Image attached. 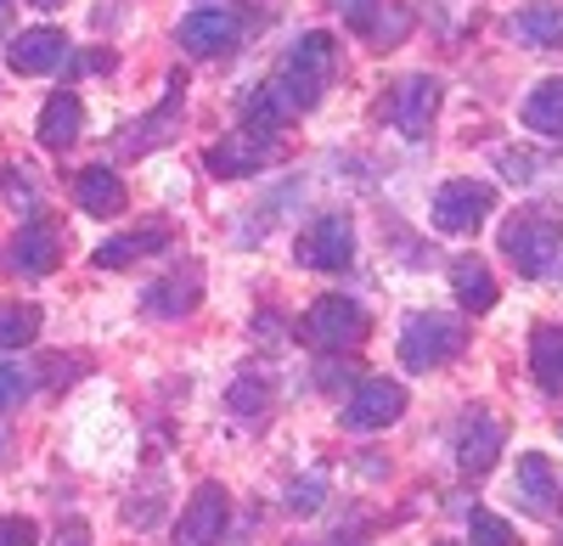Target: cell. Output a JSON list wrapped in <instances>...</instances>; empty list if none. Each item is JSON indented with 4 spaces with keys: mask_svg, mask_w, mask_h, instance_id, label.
Listing matches in <instances>:
<instances>
[{
    "mask_svg": "<svg viewBox=\"0 0 563 546\" xmlns=\"http://www.w3.org/2000/svg\"><path fill=\"white\" fill-rule=\"evenodd\" d=\"M333 63H339V40L327 34V29L299 34L288 52H282V63H276V74H271L265 85H271V97L288 108V119H294V113H310V108L321 102L327 79H333Z\"/></svg>",
    "mask_w": 563,
    "mask_h": 546,
    "instance_id": "obj_1",
    "label": "cell"
},
{
    "mask_svg": "<svg viewBox=\"0 0 563 546\" xmlns=\"http://www.w3.org/2000/svg\"><path fill=\"white\" fill-rule=\"evenodd\" d=\"M501 254L519 265V277H547L563 254V220L552 209H519L501 225Z\"/></svg>",
    "mask_w": 563,
    "mask_h": 546,
    "instance_id": "obj_2",
    "label": "cell"
},
{
    "mask_svg": "<svg viewBox=\"0 0 563 546\" xmlns=\"http://www.w3.org/2000/svg\"><path fill=\"white\" fill-rule=\"evenodd\" d=\"M467 349V322L462 315H411L406 333H400V360L411 372H429V367H445V360H456Z\"/></svg>",
    "mask_w": 563,
    "mask_h": 546,
    "instance_id": "obj_3",
    "label": "cell"
},
{
    "mask_svg": "<svg viewBox=\"0 0 563 546\" xmlns=\"http://www.w3.org/2000/svg\"><path fill=\"white\" fill-rule=\"evenodd\" d=\"M496 214V187L490 180H445L434 192V232L445 237H467Z\"/></svg>",
    "mask_w": 563,
    "mask_h": 546,
    "instance_id": "obj_4",
    "label": "cell"
},
{
    "mask_svg": "<svg viewBox=\"0 0 563 546\" xmlns=\"http://www.w3.org/2000/svg\"><path fill=\"white\" fill-rule=\"evenodd\" d=\"M366 333H372L366 310H361L355 299H339V293L316 299V304H310V315H305V338H310V344H321V349H355Z\"/></svg>",
    "mask_w": 563,
    "mask_h": 546,
    "instance_id": "obj_5",
    "label": "cell"
},
{
    "mask_svg": "<svg viewBox=\"0 0 563 546\" xmlns=\"http://www.w3.org/2000/svg\"><path fill=\"white\" fill-rule=\"evenodd\" d=\"M265 164H276V135L271 130H238V135H220V142L203 153V169L220 180H243L260 175Z\"/></svg>",
    "mask_w": 563,
    "mask_h": 546,
    "instance_id": "obj_6",
    "label": "cell"
},
{
    "mask_svg": "<svg viewBox=\"0 0 563 546\" xmlns=\"http://www.w3.org/2000/svg\"><path fill=\"white\" fill-rule=\"evenodd\" d=\"M294 254H299L305 270H344L355 259V225L344 214H321V220H310L299 232Z\"/></svg>",
    "mask_w": 563,
    "mask_h": 546,
    "instance_id": "obj_7",
    "label": "cell"
},
{
    "mask_svg": "<svg viewBox=\"0 0 563 546\" xmlns=\"http://www.w3.org/2000/svg\"><path fill=\"white\" fill-rule=\"evenodd\" d=\"M400 412H406V389H400L395 378H366V383L344 400V428L372 434V428L400 423Z\"/></svg>",
    "mask_w": 563,
    "mask_h": 546,
    "instance_id": "obj_8",
    "label": "cell"
},
{
    "mask_svg": "<svg viewBox=\"0 0 563 546\" xmlns=\"http://www.w3.org/2000/svg\"><path fill=\"white\" fill-rule=\"evenodd\" d=\"M434 113H440V79L434 74H411V79L395 85L389 119H395V130L406 135V142H422L429 124H434Z\"/></svg>",
    "mask_w": 563,
    "mask_h": 546,
    "instance_id": "obj_9",
    "label": "cell"
},
{
    "mask_svg": "<svg viewBox=\"0 0 563 546\" xmlns=\"http://www.w3.org/2000/svg\"><path fill=\"white\" fill-rule=\"evenodd\" d=\"M238 34H243V23H238V12H225V7H198V12H186L180 29H175V40L192 57H225L231 45H238Z\"/></svg>",
    "mask_w": 563,
    "mask_h": 546,
    "instance_id": "obj_10",
    "label": "cell"
},
{
    "mask_svg": "<svg viewBox=\"0 0 563 546\" xmlns=\"http://www.w3.org/2000/svg\"><path fill=\"white\" fill-rule=\"evenodd\" d=\"M225 513H231V502H225V484H198L192 490V508L180 513V524H175V546H220V535H225Z\"/></svg>",
    "mask_w": 563,
    "mask_h": 546,
    "instance_id": "obj_11",
    "label": "cell"
},
{
    "mask_svg": "<svg viewBox=\"0 0 563 546\" xmlns=\"http://www.w3.org/2000/svg\"><path fill=\"white\" fill-rule=\"evenodd\" d=\"M344 18H350L355 34H366V45H378V52H395L411 34V12L400 0H344Z\"/></svg>",
    "mask_w": 563,
    "mask_h": 546,
    "instance_id": "obj_12",
    "label": "cell"
},
{
    "mask_svg": "<svg viewBox=\"0 0 563 546\" xmlns=\"http://www.w3.org/2000/svg\"><path fill=\"white\" fill-rule=\"evenodd\" d=\"M198 299H203V270L180 265V270H169V277H164L158 288L141 293V310L158 315V322H175V315H192V304H198Z\"/></svg>",
    "mask_w": 563,
    "mask_h": 546,
    "instance_id": "obj_13",
    "label": "cell"
},
{
    "mask_svg": "<svg viewBox=\"0 0 563 546\" xmlns=\"http://www.w3.org/2000/svg\"><path fill=\"white\" fill-rule=\"evenodd\" d=\"M512 495H519V508L536 513V519H552L558 508V473L541 450H525L519 457V473H512Z\"/></svg>",
    "mask_w": 563,
    "mask_h": 546,
    "instance_id": "obj_14",
    "label": "cell"
},
{
    "mask_svg": "<svg viewBox=\"0 0 563 546\" xmlns=\"http://www.w3.org/2000/svg\"><path fill=\"white\" fill-rule=\"evenodd\" d=\"M63 57H68V34H57V29H23L7 45V63L18 74H52V68H63Z\"/></svg>",
    "mask_w": 563,
    "mask_h": 546,
    "instance_id": "obj_15",
    "label": "cell"
},
{
    "mask_svg": "<svg viewBox=\"0 0 563 546\" xmlns=\"http://www.w3.org/2000/svg\"><path fill=\"white\" fill-rule=\"evenodd\" d=\"M57 254H63L57 225L52 220H34V225H23L18 243H12V270H18V277H52Z\"/></svg>",
    "mask_w": 563,
    "mask_h": 546,
    "instance_id": "obj_16",
    "label": "cell"
},
{
    "mask_svg": "<svg viewBox=\"0 0 563 546\" xmlns=\"http://www.w3.org/2000/svg\"><path fill=\"white\" fill-rule=\"evenodd\" d=\"M34 135L52 153H63V147H74L79 135H85V102L74 97V90H57L52 102L40 108V124H34Z\"/></svg>",
    "mask_w": 563,
    "mask_h": 546,
    "instance_id": "obj_17",
    "label": "cell"
},
{
    "mask_svg": "<svg viewBox=\"0 0 563 546\" xmlns=\"http://www.w3.org/2000/svg\"><path fill=\"white\" fill-rule=\"evenodd\" d=\"M74 203L97 220H113V214H124V180L108 164H90L74 175Z\"/></svg>",
    "mask_w": 563,
    "mask_h": 546,
    "instance_id": "obj_18",
    "label": "cell"
},
{
    "mask_svg": "<svg viewBox=\"0 0 563 546\" xmlns=\"http://www.w3.org/2000/svg\"><path fill=\"white\" fill-rule=\"evenodd\" d=\"M451 288H456V299H462L467 315H485V310H496V299H501V288H496V277H490V265L474 259V254L451 259Z\"/></svg>",
    "mask_w": 563,
    "mask_h": 546,
    "instance_id": "obj_19",
    "label": "cell"
},
{
    "mask_svg": "<svg viewBox=\"0 0 563 546\" xmlns=\"http://www.w3.org/2000/svg\"><path fill=\"white\" fill-rule=\"evenodd\" d=\"M501 423L496 417H474V423H462L456 434V468L462 473H490L496 468V450H501Z\"/></svg>",
    "mask_w": 563,
    "mask_h": 546,
    "instance_id": "obj_20",
    "label": "cell"
},
{
    "mask_svg": "<svg viewBox=\"0 0 563 546\" xmlns=\"http://www.w3.org/2000/svg\"><path fill=\"white\" fill-rule=\"evenodd\" d=\"M169 243V232L153 220V225H141V232H124V237H113V243H102L97 254H90V265L97 270H124V265H135V259H147V254H158Z\"/></svg>",
    "mask_w": 563,
    "mask_h": 546,
    "instance_id": "obj_21",
    "label": "cell"
},
{
    "mask_svg": "<svg viewBox=\"0 0 563 546\" xmlns=\"http://www.w3.org/2000/svg\"><path fill=\"white\" fill-rule=\"evenodd\" d=\"M525 130L547 135V142H563V79H541L525 97Z\"/></svg>",
    "mask_w": 563,
    "mask_h": 546,
    "instance_id": "obj_22",
    "label": "cell"
},
{
    "mask_svg": "<svg viewBox=\"0 0 563 546\" xmlns=\"http://www.w3.org/2000/svg\"><path fill=\"white\" fill-rule=\"evenodd\" d=\"M512 34H519L525 45H563V7L558 0H530V7L512 18Z\"/></svg>",
    "mask_w": 563,
    "mask_h": 546,
    "instance_id": "obj_23",
    "label": "cell"
},
{
    "mask_svg": "<svg viewBox=\"0 0 563 546\" xmlns=\"http://www.w3.org/2000/svg\"><path fill=\"white\" fill-rule=\"evenodd\" d=\"M530 372L541 389H563V327H536L530 333Z\"/></svg>",
    "mask_w": 563,
    "mask_h": 546,
    "instance_id": "obj_24",
    "label": "cell"
},
{
    "mask_svg": "<svg viewBox=\"0 0 563 546\" xmlns=\"http://www.w3.org/2000/svg\"><path fill=\"white\" fill-rule=\"evenodd\" d=\"M175 124H180V90H169V108H164V119L153 113V119H141V124L130 130L124 153H147L153 142H175Z\"/></svg>",
    "mask_w": 563,
    "mask_h": 546,
    "instance_id": "obj_25",
    "label": "cell"
},
{
    "mask_svg": "<svg viewBox=\"0 0 563 546\" xmlns=\"http://www.w3.org/2000/svg\"><path fill=\"white\" fill-rule=\"evenodd\" d=\"M40 333V304H0V349H23Z\"/></svg>",
    "mask_w": 563,
    "mask_h": 546,
    "instance_id": "obj_26",
    "label": "cell"
},
{
    "mask_svg": "<svg viewBox=\"0 0 563 546\" xmlns=\"http://www.w3.org/2000/svg\"><path fill=\"white\" fill-rule=\"evenodd\" d=\"M321 502H327V473H305L288 484V513L310 519V513H321Z\"/></svg>",
    "mask_w": 563,
    "mask_h": 546,
    "instance_id": "obj_27",
    "label": "cell"
},
{
    "mask_svg": "<svg viewBox=\"0 0 563 546\" xmlns=\"http://www.w3.org/2000/svg\"><path fill=\"white\" fill-rule=\"evenodd\" d=\"M467 541H474V546H519V535H512V524L507 519H496V513H474V519H467Z\"/></svg>",
    "mask_w": 563,
    "mask_h": 546,
    "instance_id": "obj_28",
    "label": "cell"
},
{
    "mask_svg": "<svg viewBox=\"0 0 563 546\" xmlns=\"http://www.w3.org/2000/svg\"><path fill=\"white\" fill-rule=\"evenodd\" d=\"M265 400H271V389H265L260 378H254V383H238V389H231V412H238V417H260Z\"/></svg>",
    "mask_w": 563,
    "mask_h": 546,
    "instance_id": "obj_29",
    "label": "cell"
},
{
    "mask_svg": "<svg viewBox=\"0 0 563 546\" xmlns=\"http://www.w3.org/2000/svg\"><path fill=\"white\" fill-rule=\"evenodd\" d=\"M0 546H40V524L12 513V519H0Z\"/></svg>",
    "mask_w": 563,
    "mask_h": 546,
    "instance_id": "obj_30",
    "label": "cell"
},
{
    "mask_svg": "<svg viewBox=\"0 0 563 546\" xmlns=\"http://www.w3.org/2000/svg\"><path fill=\"white\" fill-rule=\"evenodd\" d=\"M29 394V378H23V367H12V360H0V405H18Z\"/></svg>",
    "mask_w": 563,
    "mask_h": 546,
    "instance_id": "obj_31",
    "label": "cell"
},
{
    "mask_svg": "<svg viewBox=\"0 0 563 546\" xmlns=\"http://www.w3.org/2000/svg\"><path fill=\"white\" fill-rule=\"evenodd\" d=\"M496 164H501L507 175H536V158H530V153H501Z\"/></svg>",
    "mask_w": 563,
    "mask_h": 546,
    "instance_id": "obj_32",
    "label": "cell"
},
{
    "mask_svg": "<svg viewBox=\"0 0 563 546\" xmlns=\"http://www.w3.org/2000/svg\"><path fill=\"white\" fill-rule=\"evenodd\" d=\"M52 546H90V535H85V524H63Z\"/></svg>",
    "mask_w": 563,
    "mask_h": 546,
    "instance_id": "obj_33",
    "label": "cell"
},
{
    "mask_svg": "<svg viewBox=\"0 0 563 546\" xmlns=\"http://www.w3.org/2000/svg\"><path fill=\"white\" fill-rule=\"evenodd\" d=\"M29 7H40V12H57V7H68V0H29Z\"/></svg>",
    "mask_w": 563,
    "mask_h": 546,
    "instance_id": "obj_34",
    "label": "cell"
},
{
    "mask_svg": "<svg viewBox=\"0 0 563 546\" xmlns=\"http://www.w3.org/2000/svg\"><path fill=\"white\" fill-rule=\"evenodd\" d=\"M7 12H12V0H0V23H7Z\"/></svg>",
    "mask_w": 563,
    "mask_h": 546,
    "instance_id": "obj_35",
    "label": "cell"
}]
</instances>
